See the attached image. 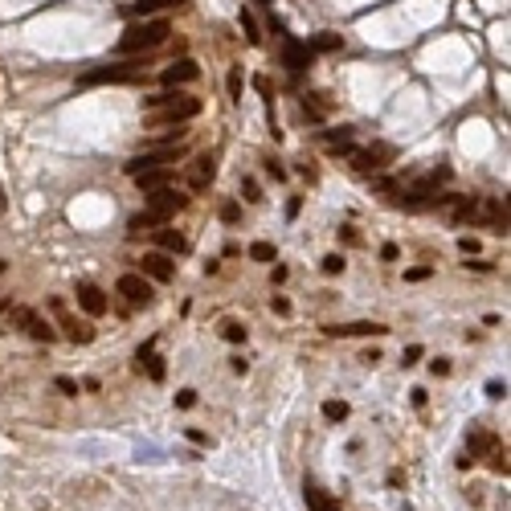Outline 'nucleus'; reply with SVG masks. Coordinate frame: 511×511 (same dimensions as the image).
I'll return each instance as SVG.
<instances>
[{"mask_svg": "<svg viewBox=\"0 0 511 511\" xmlns=\"http://www.w3.org/2000/svg\"><path fill=\"white\" fill-rule=\"evenodd\" d=\"M143 107L152 111V115H147L152 127H180V123H188V119L201 115V98L180 94V91H176V94H172V91L152 94V98H143Z\"/></svg>", "mask_w": 511, "mask_h": 511, "instance_id": "nucleus-1", "label": "nucleus"}, {"mask_svg": "<svg viewBox=\"0 0 511 511\" xmlns=\"http://www.w3.org/2000/svg\"><path fill=\"white\" fill-rule=\"evenodd\" d=\"M168 33H172V25L164 21V17H143V21L127 25L123 29V37H119V53H140V49H156L168 41Z\"/></svg>", "mask_w": 511, "mask_h": 511, "instance_id": "nucleus-2", "label": "nucleus"}, {"mask_svg": "<svg viewBox=\"0 0 511 511\" xmlns=\"http://www.w3.org/2000/svg\"><path fill=\"white\" fill-rule=\"evenodd\" d=\"M127 82H135L131 66H94L78 78V86H127Z\"/></svg>", "mask_w": 511, "mask_h": 511, "instance_id": "nucleus-3", "label": "nucleus"}, {"mask_svg": "<svg viewBox=\"0 0 511 511\" xmlns=\"http://www.w3.org/2000/svg\"><path fill=\"white\" fill-rule=\"evenodd\" d=\"M474 221L491 225L495 233H507V201H499V197H479V201H474Z\"/></svg>", "mask_w": 511, "mask_h": 511, "instance_id": "nucleus-4", "label": "nucleus"}, {"mask_svg": "<svg viewBox=\"0 0 511 511\" xmlns=\"http://www.w3.org/2000/svg\"><path fill=\"white\" fill-rule=\"evenodd\" d=\"M115 291L127 299V307H147V303L156 299V295H152V282L143 279V274H123V279L115 282Z\"/></svg>", "mask_w": 511, "mask_h": 511, "instance_id": "nucleus-5", "label": "nucleus"}, {"mask_svg": "<svg viewBox=\"0 0 511 511\" xmlns=\"http://www.w3.org/2000/svg\"><path fill=\"white\" fill-rule=\"evenodd\" d=\"M185 152L180 147H164V152H147V156H135L127 160V176H140V172H152V168H172Z\"/></svg>", "mask_w": 511, "mask_h": 511, "instance_id": "nucleus-6", "label": "nucleus"}, {"mask_svg": "<svg viewBox=\"0 0 511 511\" xmlns=\"http://www.w3.org/2000/svg\"><path fill=\"white\" fill-rule=\"evenodd\" d=\"M8 319H13V324H21L37 344H53V327H49L46 319H37L29 307H13V311H8Z\"/></svg>", "mask_w": 511, "mask_h": 511, "instance_id": "nucleus-7", "label": "nucleus"}, {"mask_svg": "<svg viewBox=\"0 0 511 511\" xmlns=\"http://www.w3.org/2000/svg\"><path fill=\"white\" fill-rule=\"evenodd\" d=\"M140 274H143V279H156V282H168L172 274H176V266H172V258H168V254L152 250V254L140 258Z\"/></svg>", "mask_w": 511, "mask_h": 511, "instance_id": "nucleus-8", "label": "nucleus"}, {"mask_svg": "<svg viewBox=\"0 0 511 511\" xmlns=\"http://www.w3.org/2000/svg\"><path fill=\"white\" fill-rule=\"evenodd\" d=\"M49 307H53V315H58V324L66 327V336H70L74 344H91V340H94V331H91V327H86V324H78V319H74L70 311H66V303H62V299H53V303H49Z\"/></svg>", "mask_w": 511, "mask_h": 511, "instance_id": "nucleus-9", "label": "nucleus"}, {"mask_svg": "<svg viewBox=\"0 0 511 511\" xmlns=\"http://www.w3.org/2000/svg\"><path fill=\"white\" fill-rule=\"evenodd\" d=\"M160 78H164V86H188V82H197V78H201V66H197L192 58H180V62H172Z\"/></svg>", "mask_w": 511, "mask_h": 511, "instance_id": "nucleus-10", "label": "nucleus"}, {"mask_svg": "<svg viewBox=\"0 0 511 511\" xmlns=\"http://www.w3.org/2000/svg\"><path fill=\"white\" fill-rule=\"evenodd\" d=\"M78 307H82L86 315L98 319V315H107V307H111V303H107V295H102L94 282H82V286H78Z\"/></svg>", "mask_w": 511, "mask_h": 511, "instance_id": "nucleus-11", "label": "nucleus"}, {"mask_svg": "<svg viewBox=\"0 0 511 511\" xmlns=\"http://www.w3.org/2000/svg\"><path fill=\"white\" fill-rule=\"evenodd\" d=\"M352 160L360 172H376V168H385V160H393V147H385V143H376L369 152H352Z\"/></svg>", "mask_w": 511, "mask_h": 511, "instance_id": "nucleus-12", "label": "nucleus"}, {"mask_svg": "<svg viewBox=\"0 0 511 511\" xmlns=\"http://www.w3.org/2000/svg\"><path fill=\"white\" fill-rule=\"evenodd\" d=\"M185 201H188V197H180V192H172V188H156V192H147V205H152V209L172 213V217H176L180 209H185Z\"/></svg>", "mask_w": 511, "mask_h": 511, "instance_id": "nucleus-13", "label": "nucleus"}, {"mask_svg": "<svg viewBox=\"0 0 511 511\" xmlns=\"http://www.w3.org/2000/svg\"><path fill=\"white\" fill-rule=\"evenodd\" d=\"M168 221H172V213L152 209V205H147L143 213H135V217H131V230H135V233H140V230H160V225H168Z\"/></svg>", "mask_w": 511, "mask_h": 511, "instance_id": "nucleus-14", "label": "nucleus"}, {"mask_svg": "<svg viewBox=\"0 0 511 511\" xmlns=\"http://www.w3.org/2000/svg\"><path fill=\"white\" fill-rule=\"evenodd\" d=\"M168 180H172V168H152V172H140V176H135V185H140L143 197L156 192V188H168Z\"/></svg>", "mask_w": 511, "mask_h": 511, "instance_id": "nucleus-15", "label": "nucleus"}, {"mask_svg": "<svg viewBox=\"0 0 511 511\" xmlns=\"http://www.w3.org/2000/svg\"><path fill=\"white\" fill-rule=\"evenodd\" d=\"M303 499H307V511H344L340 503H336V499H331V495H327V491L311 487V483L303 487Z\"/></svg>", "mask_w": 511, "mask_h": 511, "instance_id": "nucleus-16", "label": "nucleus"}, {"mask_svg": "<svg viewBox=\"0 0 511 511\" xmlns=\"http://www.w3.org/2000/svg\"><path fill=\"white\" fill-rule=\"evenodd\" d=\"M213 172H217L213 156H201V160H197V168H192V176H188V185L197 188V192H201V188H209L213 185Z\"/></svg>", "mask_w": 511, "mask_h": 511, "instance_id": "nucleus-17", "label": "nucleus"}, {"mask_svg": "<svg viewBox=\"0 0 511 511\" xmlns=\"http://www.w3.org/2000/svg\"><path fill=\"white\" fill-rule=\"evenodd\" d=\"M389 327L385 324H336V327H327V336H385Z\"/></svg>", "mask_w": 511, "mask_h": 511, "instance_id": "nucleus-18", "label": "nucleus"}, {"mask_svg": "<svg viewBox=\"0 0 511 511\" xmlns=\"http://www.w3.org/2000/svg\"><path fill=\"white\" fill-rule=\"evenodd\" d=\"M282 62H286L291 70H303V66H311V49L299 46V41H286V46H282Z\"/></svg>", "mask_w": 511, "mask_h": 511, "instance_id": "nucleus-19", "label": "nucleus"}, {"mask_svg": "<svg viewBox=\"0 0 511 511\" xmlns=\"http://www.w3.org/2000/svg\"><path fill=\"white\" fill-rule=\"evenodd\" d=\"M156 246H160V250H168V254H185V237H180L176 230H168V225H160V230H156Z\"/></svg>", "mask_w": 511, "mask_h": 511, "instance_id": "nucleus-20", "label": "nucleus"}, {"mask_svg": "<svg viewBox=\"0 0 511 511\" xmlns=\"http://www.w3.org/2000/svg\"><path fill=\"white\" fill-rule=\"evenodd\" d=\"M172 4H180V0H135L131 13H135V17H152V13H164V8H172Z\"/></svg>", "mask_w": 511, "mask_h": 511, "instance_id": "nucleus-21", "label": "nucleus"}, {"mask_svg": "<svg viewBox=\"0 0 511 511\" xmlns=\"http://www.w3.org/2000/svg\"><path fill=\"white\" fill-rule=\"evenodd\" d=\"M221 336H225L230 344H246V324H237V319H225V324H221Z\"/></svg>", "mask_w": 511, "mask_h": 511, "instance_id": "nucleus-22", "label": "nucleus"}, {"mask_svg": "<svg viewBox=\"0 0 511 511\" xmlns=\"http://www.w3.org/2000/svg\"><path fill=\"white\" fill-rule=\"evenodd\" d=\"M324 418L327 421H344L348 418V401H324Z\"/></svg>", "mask_w": 511, "mask_h": 511, "instance_id": "nucleus-23", "label": "nucleus"}, {"mask_svg": "<svg viewBox=\"0 0 511 511\" xmlns=\"http://www.w3.org/2000/svg\"><path fill=\"white\" fill-rule=\"evenodd\" d=\"M250 258H254V262H274V246H270V241H254V246H250Z\"/></svg>", "mask_w": 511, "mask_h": 511, "instance_id": "nucleus-24", "label": "nucleus"}, {"mask_svg": "<svg viewBox=\"0 0 511 511\" xmlns=\"http://www.w3.org/2000/svg\"><path fill=\"white\" fill-rule=\"evenodd\" d=\"M344 46V37L340 33H324V37H315V49H324V53H331V49Z\"/></svg>", "mask_w": 511, "mask_h": 511, "instance_id": "nucleus-25", "label": "nucleus"}, {"mask_svg": "<svg viewBox=\"0 0 511 511\" xmlns=\"http://www.w3.org/2000/svg\"><path fill=\"white\" fill-rule=\"evenodd\" d=\"M140 360H147V376H152V380H164V360H160V356H152V352H147V356H140Z\"/></svg>", "mask_w": 511, "mask_h": 511, "instance_id": "nucleus-26", "label": "nucleus"}, {"mask_svg": "<svg viewBox=\"0 0 511 511\" xmlns=\"http://www.w3.org/2000/svg\"><path fill=\"white\" fill-rule=\"evenodd\" d=\"M418 360H421V344H409V348L401 352V364H405V369H413Z\"/></svg>", "mask_w": 511, "mask_h": 511, "instance_id": "nucleus-27", "label": "nucleus"}, {"mask_svg": "<svg viewBox=\"0 0 511 511\" xmlns=\"http://www.w3.org/2000/svg\"><path fill=\"white\" fill-rule=\"evenodd\" d=\"M344 270V254H327L324 258V274H340Z\"/></svg>", "mask_w": 511, "mask_h": 511, "instance_id": "nucleus-28", "label": "nucleus"}, {"mask_svg": "<svg viewBox=\"0 0 511 511\" xmlns=\"http://www.w3.org/2000/svg\"><path fill=\"white\" fill-rule=\"evenodd\" d=\"M434 274V266H413V270H405V282H425Z\"/></svg>", "mask_w": 511, "mask_h": 511, "instance_id": "nucleus-29", "label": "nucleus"}, {"mask_svg": "<svg viewBox=\"0 0 511 511\" xmlns=\"http://www.w3.org/2000/svg\"><path fill=\"white\" fill-rule=\"evenodd\" d=\"M491 470H495V474H507V450H495V454H491Z\"/></svg>", "mask_w": 511, "mask_h": 511, "instance_id": "nucleus-30", "label": "nucleus"}, {"mask_svg": "<svg viewBox=\"0 0 511 511\" xmlns=\"http://www.w3.org/2000/svg\"><path fill=\"white\" fill-rule=\"evenodd\" d=\"M230 98L241 102V70H230Z\"/></svg>", "mask_w": 511, "mask_h": 511, "instance_id": "nucleus-31", "label": "nucleus"}, {"mask_svg": "<svg viewBox=\"0 0 511 511\" xmlns=\"http://www.w3.org/2000/svg\"><path fill=\"white\" fill-rule=\"evenodd\" d=\"M53 385H58V393H66V397H78V380H70V376H58Z\"/></svg>", "mask_w": 511, "mask_h": 511, "instance_id": "nucleus-32", "label": "nucleus"}, {"mask_svg": "<svg viewBox=\"0 0 511 511\" xmlns=\"http://www.w3.org/2000/svg\"><path fill=\"white\" fill-rule=\"evenodd\" d=\"M241 29H246V37L258 46V37H262V33H258V25H254V17H250V13H241Z\"/></svg>", "mask_w": 511, "mask_h": 511, "instance_id": "nucleus-33", "label": "nucleus"}, {"mask_svg": "<svg viewBox=\"0 0 511 511\" xmlns=\"http://www.w3.org/2000/svg\"><path fill=\"white\" fill-rule=\"evenodd\" d=\"M185 438L192 442V446H209V434H205V430H185Z\"/></svg>", "mask_w": 511, "mask_h": 511, "instance_id": "nucleus-34", "label": "nucleus"}, {"mask_svg": "<svg viewBox=\"0 0 511 511\" xmlns=\"http://www.w3.org/2000/svg\"><path fill=\"white\" fill-rule=\"evenodd\" d=\"M176 405H180V409H192V405H197V393H192V389L176 393Z\"/></svg>", "mask_w": 511, "mask_h": 511, "instance_id": "nucleus-35", "label": "nucleus"}, {"mask_svg": "<svg viewBox=\"0 0 511 511\" xmlns=\"http://www.w3.org/2000/svg\"><path fill=\"white\" fill-rule=\"evenodd\" d=\"M458 250L470 258V254H479V241H474V237H458Z\"/></svg>", "mask_w": 511, "mask_h": 511, "instance_id": "nucleus-36", "label": "nucleus"}, {"mask_svg": "<svg viewBox=\"0 0 511 511\" xmlns=\"http://www.w3.org/2000/svg\"><path fill=\"white\" fill-rule=\"evenodd\" d=\"M241 192H246V201H262V192H258L254 180H241Z\"/></svg>", "mask_w": 511, "mask_h": 511, "instance_id": "nucleus-37", "label": "nucleus"}, {"mask_svg": "<svg viewBox=\"0 0 511 511\" xmlns=\"http://www.w3.org/2000/svg\"><path fill=\"white\" fill-rule=\"evenodd\" d=\"M270 307H274V315H291V303L282 299V295H274V299H270Z\"/></svg>", "mask_w": 511, "mask_h": 511, "instance_id": "nucleus-38", "label": "nucleus"}, {"mask_svg": "<svg viewBox=\"0 0 511 511\" xmlns=\"http://www.w3.org/2000/svg\"><path fill=\"white\" fill-rule=\"evenodd\" d=\"M237 217H241V209H237V205H225V209H221V221H225V225H233Z\"/></svg>", "mask_w": 511, "mask_h": 511, "instance_id": "nucleus-39", "label": "nucleus"}, {"mask_svg": "<svg viewBox=\"0 0 511 511\" xmlns=\"http://www.w3.org/2000/svg\"><path fill=\"white\" fill-rule=\"evenodd\" d=\"M397 254H401V250H397L393 241H385V246H380V258H385V262H397Z\"/></svg>", "mask_w": 511, "mask_h": 511, "instance_id": "nucleus-40", "label": "nucleus"}, {"mask_svg": "<svg viewBox=\"0 0 511 511\" xmlns=\"http://www.w3.org/2000/svg\"><path fill=\"white\" fill-rule=\"evenodd\" d=\"M487 397H495V401H499V397H507V385H499V380H491V385H487Z\"/></svg>", "mask_w": 511, "mask_h": 511, "instance_id": "nucleus-41", "label": "nucleus"}, {"mask_svg": "<svg viewBox=\"0 0 511 511\" xmlns=\"http://www.w3.org/2000/svg\"><path fill=\"white\" fill-rule=\"evenodd\" d=\"M266 172H270V176H274V180H286V168H282V164H274V160L266 164Z\"/></svg>", "mask_w": 511, "mask_h": 511, "instance_id": "nucleus-42", "label": "nucleus"}, {"mask_svg": "<svg viewBox=\"0 0 511 511\" xmlns=\"http://www.w3.org/2000/svg\"><path fill=\"white\" fill-rule=\"evenodd\" d=\"M430 369H434V376H446V372H450V360H442V356H438V360H434Z\"/></svg>", "mask_w": 511, "mask_h": 511, "instance_id": "nucleus-43", "label": "nucleus"}, {"mask_svg": "<svg viewBox=\"0 0 511 511\" xmlns=\"http://www.w3.org/2000/svg\"><path fill=\"white\" fill-rule=\"evenodd\" d=\"M266 4H274V0H266Z\"/></svg>", "mask_w": 511, "mask_h": 511, "instance_id": "nucleus-44", "label": "nucleus"}]
</instances>
